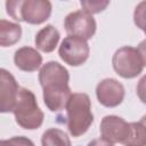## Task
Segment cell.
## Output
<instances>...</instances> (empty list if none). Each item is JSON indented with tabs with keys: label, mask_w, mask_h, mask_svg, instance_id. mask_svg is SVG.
Returning a JSON list of instances; mask_svg holds the SVG:
<instances>
[{
	"label": "cell",
	"mask_w": 146,
	"mask_h": 146,
	"mask_svg": "<svg viewBox=\"0 0 146 146\" xmlns=\"http://www.w3.org/2000/svg\"><path fill=\"white\" fill-rule=\"evenodd\" d=\"M68 71L58 62L50 60L39 71V82L43 89V102L49 111L63 110L72 92L68 86Z\"/></svg>",
	"instance_id": "obj_1"
},
{
	"label": "cell",
	"mask_w": 146,
	"mask_h": 146,
	"mask_svg": "<svg viewBox=\"0 0 146 146\" xmlns=\"http://www.w3.org/2000/svg\"><path fill=\"white\" fill-rule=\"evenodd\" d=\"M67 129L73 137H80L87 132L94 122L91 102L87 94H72L66 106Z\"/></svg>",
	"instance_id": "obj_2"
},
{
	"label": "cell",
	"mask_w": 146,
	"mask_h": 146,
	"mask_svg": "<svg viewBox=\"0 0 146 146\" xmlns=\"http://www.w3.org/2000/svg\"><path fill=\"white\" fill-rule=\"evenodd\" d=\"M7 14L18 22L41 24L51 15V2L48 0H14L6 2Z\"/></svg>",
	"instance_id": "obj_3"
},
{
	"label": "cell",
	"mask_w": 146,
	"mask_h": 146,
	"mask_svg": "<svg viewBox=\"0 0 146 146\" xmlns=\"http://www.w3.org/2000/svg\"><path fill=\"white\" fill-rule=\"evenodd\" d=\"M13 113L15 115L16 123L27 130L40 128L44 119L43 112L38 105L35 95L26 88L19 89Z\"/></svg>",
	"instance_id": "obj_4"
},
{
	"label": "cell",
	"mask_w": 146,
	"mask_h": 146,
	"mask_svg": "<svg viewBox=\"0 0 146 146\" xmlns=\"http://www.w3.org/2000/svg\"><path fill=\"white\" fill-rule=\"evenodd\" d=\"M114 71L124 79H133L143 72L144 63L137 48L124 46L119 48L112 58Z\"/></svg>",
	"instance_id": "obj_5"
},
{
	"label": "cell",
	"mask_w": 146,
	"mask_h": 146,
	"mask_svg": "<svg viewBox=\"0 0 146 146\" xmlns=\"http://www.w3.org/2000/svg\"><path fill=\"white\" fill-rule=\"evenodd\" d=\"M64 27L68 35L78 36L87 41L94 36L97 25L92 15L82 9L70 13L65 17Z\"/></svg>",
	"instance_id": "obj_6"
},
{
	"label": "cell",
	"mask_w": 146,
	"mask_h": 146,
	"mask_svg": "<svg viewBox=\"0 0 146 146\" xmlns=\"http://www.w3.org/2000/svg\"><path fill=\"white\" fill-rule=\"evenodd\" d=\"M89 52V44L86 40L71 35L66 36L58 48L60 59L71 66L82 65L88 59Z\"/></svg>",
	"instance_id": "obj_7"
},
{
	"label": "cell",
	"mask_w": 146,
	"mask_h": 146,
	"mask_svg": "<svg viewBox=\"0 0 146 146\" xmlns=\"http://www.w3.org/2000/svg\"><path fill=\"white\" fill-rule=\"evenodd\" d=\"M99 130L102 139L111 144H124L130 135V123L117 115H106L100 122Z\"/></svg>",
	"instance_id": "obj_8"
},
{
	"label": "cell",
	"mask_w": 146,
	"mask_h": 146,
	"mask_svg": "<svg viewBox=\"0 0 146 146\" xmlns=\"http://www.w3.org/2000/svg\"><path fill=\"white\" fill-rule=\"evenodd\" d=\"M125 95L124 87L115 79L107 78L102 80L96 87V96L98 102L105 107L119 106Z\"/></svg>",
	"instance_id": "obj_9"
},
{
	"label": "cell",
	"mask_w": 146,
	"mask_h": 146,
	"mask_svg": "<svg viewBox=\"0 0 146 146\" xmlns=\"http://www.w3.org/2000/svg\"><path fill=\"white\" fill-rule=\"evenodd\" d=\"M0 111L2 113L13 112L21 87L17 84L14 75L5 68L0 70Z\"/></svg>",
	"instance_id": "obj_10"
},
{
	"label": "cell",
	"mask_w": 146,
	"mask_h": 146,
	"mask_svg": "<svg viewBox=\"0 0 146 146\" xmlns=\"http://www.w3.org/2000/svg\"><path fill=\"white\" fill-rule=\"evenodd\" d=\"M14 63L16 67L24 72H34L42 64V56L32 47H21L14 54Z\"/></svg>",
	"instance_id": "obj_11"
},
{
	"label": "cell",
	"mask_w": 146,
	"mask_h": 146,
	"mask_svg": "<svg viewBox=\"0 0 146 146\" xmlns=\"http://www.w3.org/2000/svg\"><path fill=\"white\" fill-rule=\"evenodd\" d=\"M59 38V31L54 25L48 24L35 34L34 43L39 50L43 52H51L57 47Z\"/></svg>",
	"instance_id": "obj_12"
},
{
	"label": "cell",
	"mask_w": 146,
	"mask_h": 146,
	"mask_svg": "<svg viewBox=\"0 0 146 146\" xmlns=\"http://www.w3.org/2000/svg\"><path fill=\"white\" fill-rule=\"evenodd\" d=\"M22 36V26L19 24L1 19L0 21V44L9 47L19 41Z\"/></svg>",
	"instance_id": "obj_13"
},
{
	"label": "cell",
	"mask_w": 146,
	"mask_h": 146,
	"mask_svg": "<svg viewBox=\"0 0 146 146\" xmlns=\"http://www.w3.org/2000/svg\"><path fill=\"white\" fill-rule=\"evenodd\" d=\"M42 146H72L68 136L60 129L50 128L41 137Z\"/></svg>",
	"instance_id": "obj_14"
},
{
	"label": "cell",
	"mask_w": 146,
	"mask_h": 146,
	"mask_svg": "<svg viewBox=\"0 0 146 146\" xmlns=\"http://www.w3.org/2000/svg\"><path fill=\"white\" fill-rule=\"evenodd\" d=\"M123 145L124 146H146V125L141 121L130 123V135Z\"/></svg>",
	"instance_id": "obj_15"
},
{
	"label": "cell",
	"mask_w": 146,
	"mask_h": 146,
	"mask_svg": "<svg viewBox=\"0 0 146 146\" xmlns=\"http://www.w3.org/2000/svg\"><path fill=\"white\" fill-rule=\"evenodd\" d=\"M133 22L146 34V1L139 2L133 11Z\"/></svg>",
	"instance_id": "obj_16"
},
{
	"label": "cell",
	"mask_w": 146,
	"mask_h": 146,
	"mask_svg": "<svg viewBox=\"0 0 146 146\" xmlns=\"http://www.w3.org/2000/svg\"><path fill=\"white\" fill-rule=\"evenodd\" d=\"M80 3H81L84 11L92 15V14H97V13L103 11L110 5V1H99V0H97V1H81Z\"/></svg>",
	"instance_id": "obj_17"
},
{
	"label": "cell",
	"mask_w": 146,
	"mask_h": 146,
	"mask_svg": "<svg viewBox=\"0 0 146 146\" xmlns=\"http://www.w3.org/2000/svg\"><path fill=\"white\" fill-rule=\"evenodd\" d=\"M0 146H35L34 143L24 136H15L0 141Z\"/></svg>",
	"instance_id": "obj_18"
},
{
	"label": "cell",
	"mask_w": 146,
	"mask_h": 146,
	"mask_svg": "<svg viewBox=\"0 0 146 146\" xmlns=\"http://www.w3.org/2000/svg\"><path fill=\"white\" fill-rule=\"evenodd\" d=\"M136 91H137L138 98H139L144 104H146V74L138 81Z\"/></svg>",
	"instance_id": "obj_19"
},
{
	"label": "cell",
	"mask_w": 146,
	"mask_h": 146,
	"mask_svg": "<svg viewBox=\"0 0 146 146\" xmlns=\"http://www.w3.org/2000/svg\"><path fill=\"white\" fill-rule=\"evenodd\" d=\"M137 50L140 54V57H141L143 63H144V66H146V39L143 40L141 42H139V44L137 47Z\"/></svg>",
	"instance_id": "obj_20"
},
{
	"label": "cell",
	"mask_w": 146,
	"mask_h": 146,
	"mask_svg": "<svg viewBox=\"0 0 146 146\" xmlns=\"http://www.w3.org/2000/svg\"><path fill=\"white\" fill-rule=\"evenodd\" d=\"M87 146H114V145L108 143V141H106V140H104V139H102V138H99V139L91 140Z\"/></svg>",
	"instance_id": "obj_21"
},
{
	"label": "cell",
	"mask_w": 146,
	"mask_h": 146,
	"mask_svg": "<svg viewBox=\"0 0 146 146\" xmlns=\"http://www.w3.org/2000/svg\"><path fill=\"white\" fill-rule=\"evenodd\" d=\"M139 121H141V122H143V123L146 125V115H144V116H143V117H141Z\"/></svg>",
	"instance_id": "obj_22"
}]
</instances>
